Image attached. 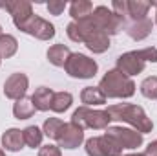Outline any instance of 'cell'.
Masks as SVG:
<instances>
[{
	"mask_svg": "<svg viewBox=\"0 0 157 156\" xmlns=\"http://www.w3.org/2000/svg\"><path fill=\"white\" fill-rule=\"evenodd\" d=\"M4 7L9 11V15H11V18H13L17 28L22 26L31 15H35L33 13V6L28 0H9V2H4Z\"/></svg>",
	"mask_w": 157,
	"mask_h": 156,
	"instance_id": "cell-13",
	"label": "cell"
},
{
	"mask_svg": "<svg viewBox=\"0 0 157 156\" xmlns=\"http://www.w3.org/2000/svg\"><path fill=\"white\" fill-rule=\"evenodd\" d=\"M35 105H33V101H31V97H20V99H17L15 101V105H13V114L17 119H28V117H31L35 114Z\"/></svg>",
	"mask_w": 157,
	"mask_h": 156,
	"instance_id": "cell-19",
	"label": "cell"
},
{
	"mask_svg": "<svg viewBox=\"0 0 157 156\" xmlns=\"http://www.w3.org/2000/svg\"><path fill=\"white\" fill-rule=\"evenodd\" d=\"M53 96H55V92H53L51 88H48V86H40V88L35 90V94L31 96V101H33V105H35V109H37V110L46 112V110H49V109H51Z\"/></svg>",
	"mask_w": 157,
	"mask_h": 156,
	"instance_id": "cell-15",
	"label": "cell"
},
{
	"mask_svg": "<svg viewBox=\"0 0 157 156\" xmlns=\"http://www.w3.org/2000/svg\"><path fill=\"white\" fill-rule=\"evenodd\" d=\"M152 26H154V22H152L150 18H144V20H139V22L130 24L126 31H128V35H130L133 40H143V39H146V37L150 35Z\"/></svg>",
	"mask_w": 157,
	"mask_h": 156,
	"instance_id": "cell-17",
	"label": "cell"
},
{
	"mask_svg": "<svg viewBox=\"0 0 157 156\" xmlns=\"http://www.w3.org/2000/svg\"><path fill=\"white\" fill-rule=\"evenodd\" d=\"M62 127H64V121H62V119H59V117H49V119L44 121V130H42V132H44L49 140H57L59 134H60V130H62Z\"/></svg>",
	"mask_w": 157,
	"mask_h": 156,
	"instance_id": "cell-25",
	"label": "cell"
},
{
	"mask_svg": "<svg viewBox=\"0 0 157 156\" xmlns=\"http://www.w3.org/2000/svg\"><path fill=\"white\" fill-rule=\"evenodd\" d=\"M28 84H29L28 76L17 72V74H13V76H9V77L6 79V83H4V94H6V97L17 101V99H20V97L26 96Z\"/></svg>",
	"mask_w": 157,
	"mask_h": 156,
	"instance_id": "cell-12",
	"label": "cell"
},
{
	"mask_svg": "<svg viewBox=\"0 0 157 156\" xmlns=\"http://www.w3.org/2000/svg\"><path fill=\"white\" fill-rule=\"evenodd\" d=\"M144 156H157V140L152 142V143H148V147L144 151Z\"/></svg>",
	"mask_w": 157,
	"mask_h": 156,
	"instance_id": "cell-31",
	"label": "cell"
},
{
	"mask_svg": "<svg viewBox=\"0 0 157 156\" xmlns=\"http://www.w3.org/2000/svg\"><path fill=\"white\" fill-rule=\"evenodd\" d=\"M22 134H24V142H26V145H29V147H33V149H35V147H40L44 132L40 130L39 127L29 125V127H26V129L22 130Z\"/></svg>",
	"mask_w": 157,
	"mask_h": 156,
	"instance_id": "cell-24",
	"label": "cell"
},
{
	"mask_svg": "<svg viewBox=\"0 0 157 156\" xmlns=\"http://www.w3.org/2000/svg\"><path fill=\"white\" fill-rule=\"evenodd\" d=\"M141 94L148 99H157V77H146L141 83Z\"/></svg>",
	"mask_w": 157,
	"mask_h": 156,
	"instance_id": "cell-26",
	"label": "cell"
},
{
	"mask_svg": "<svg viewBox=\"0 0 157 156\" xmlns=\"http://www.w3.org/2000/svg\"><path fill=\"white\" fill-rule=\"evenodd\" d=\"M99 88L106 97H132L135 94V83L117 68L106 72L99 83Z\"/></svg>",
	"mask_w": 157,
	"mask_h": 156,
	"instance_id": "cell-2",
	"label": "cell"
},
{
	"mask_svg": "<svg viewBox=\"0 0 157 156\" xmlns=\"http://www.w3.org/2000/svg\"><path fill=\"white\" fill-rule=\"evenodd\" d=\"M126 156H144V154H139V153H137V154H126Z\"/></svg>",
	"mask_w": 157,
	"mask_h": 156,
	"instance_id": "cell-33",
	"label": "cell"
},
{
	"mask_svg": "<svg viewBox=\"0 0 157 156\" xmlns=\"http://www.w3.org/2000/svg\"><path fill=\"white\" fill-rule=\"evenodd\" d=\"M150 2H143V0H128V17L133 20V22H139V20H144L148 18V9H150Z\"/></svg>",
	"mask_w": 157,
	"mask_h": 156,
	"instance_id": "cell-18",
	"label": "cell"
},
{
	"mask_svg": "<svg viewBox=\"0 0 157 156\" xmlns=\"http://www.w3.org/2000/svg\"><path fill=\"white\" fill-rule=\"evenodd\" d=\"M150 6H155L157 7V2H150ZM155 22H157V17H155Z\"/></svg>",
	"mask_w": 157,
	"mask_h": 156,
	"instance_id": "cell-32",
	"label": "cell"
},
{
	"mask_svg": "<svg viewBox=\"0 0 157 156\" xmlns=\"http://www.w3.org/2000/svg\"><path fill=\"white\" fill-rule=\"evenodd\" d=\"M24 134L20 129H9L2 134V147L6 151H11V153H17L24 147Z\"/></svg>",
	"mask_w": 157,
	"mask_h": 156,
	"instance_id": "cell-14",
	"label": "cell"
},
{
	"mask_svg": "<svg viewBox=\"0 0 157 156\" xmlns=\"http://www.w3.org/2000/svg\"><path fill=\"white\" fill-rule=\"evenodd\" d=\"M80 99H82L84 107H90V105H104L106 103V96L101 92L99 86H86L80 92Z\"/></svg>",
	"mask_w": 157,
	"mask_h": 156,
	"instance_id": "cell-20",
	"label": "cell"
},
{
	"mask_svg": "<svg viewBox=\"0 0 157 156\" xmlns=\"http://www.w3.org/2000/svg\"><path fill=\"white\" fill-rule=\"evenodd\" d=\"M64 68H66L68 76H71L75 79H91L97 74L99 66L93 59H90L84 53H71Z\"/></svg>",
	"mask_w": 157,
	"mask_h": 156,
	"instance_id": "cell-5",
	"label": "cell"
},
{
	"mask_svg": "<svg viewBox=\"0 0 157 156\" xmlns=\"http://www.w3.org/2000/svg\"><path fill=\"white\" fill-rule=\"evenodd\" d=\"M46 7H48V11H49L51 15H60V13L66 9V2H64V0H49V2L46 4Z\"/></svg>",
	"mask_w": 157,
	"mask_h": 156,
	"instance_id": "cell-28",
	"label": "cell"
},
{
	"mask_svg": "<svg viewBox=\"0 0 157 156\" xmlns=\"http://www.w3.org/2000/svg\"><path fill=\"white\" fill-rule=\"evenodd\" d=\"M122 147L108 134L95 136L86 142V154L88 156H121Z\"/></svg>",
	"mask_w": 157,
	"mask_h": 156,
	"instance_id": "cell-7",
	"label": "cell"
},
{
	"mask_svg": "<svg viewBox=\"0 0 157 156\" xmlns=\"http://www.w3.org/2000/svg\"><path fill=\"white\" fill-rule=\"evenodd\" d=\"M141 51V55H143V59L148 63H157V48L155 46H152V48H144V50H139Z\"/></svg>",
	"mask_w": 157,
	"mask_h": 156,
	"instance_id": "cell-29",
	"label": "cell"
},
{
	"mask_svg": "<svg viewBox=\"0 0 157 156\" xmlns=\"http://www.w3.org/2000/svg\"><path fill=\"white\" fill-rule=\"evenodd\" d=\"M112 121H124L128 125H132L137 132L141 134H146V132H152L154 129V123L152 119L146 116V112L143 110V107L139 105H130V103H119V105H112L108 107L106 110Z\"/></svg>",
	"mask_w": 157,
	"mask_h": 156,
	"instance_id": "cell-1",
	"label": "cell"
},
{
	"mask_svg": "<svg viewBox=\"0 0 157 156\" xmlns=\"http://www.w3.org/2000/svg\"><path fill=\"white\" fill-rule=\"evenodd\" d=\"M0 7H4V2H0Z\"/></svg>",
	"mask_w": 157,
	"mask_h": 156,
	"instance_id": "cell-35",
	"label": "cell"
},
{
	"mask_svg": "<svg viewBox=\"0 0 157 156\" xmlns=\"http://www.w3.org/2000/svg\"><path fill=\"white\" fill-rule=\"evenodd\" d=\"M70 55H71V51H70V48L64 46V44H53V46L48 50V61H49L53 66H66Z\"/></svg>",
	"mask_w": 157,
	"mask_h": 156,
	"instance_id": "cell-16",
	"label": "cell"
},
{
	"mask_svg": "<svg viewBox=\"0 0 157 156\" xmlns=\"http://www.w3.org/2000/svg\"><path fill=\"white\" fill-rule=\"evenodd\" d=\"M73 103V96L70 92H55L53 101H51V110L53 112H64L71 107Z\"/></svg>",
	"mask_w": 157,
	"mask_h": 156,
	"instance_id": "cell-23",
	"label": "cell"
},
{
	"mask_svg": "<svg viewBox=\"0 0 157 156\" xmlns=\"http://www.w3.org/2000/svg\"><path fill=\"white\" fill-rule=\"evenodd\" d=\"M18 42L13 35H0V59H9L17 53Z\"/></svg>",
	"mask_w": 157,
	"mask_h": 156,
	"instance_id": "cell-22",
	"label": "cell"
},
{
	"mask_svg": "<svg viewBox=\"0 0 157 156\" xmlns=\"http://www.w3.org/2000/svg\"><path fill=\"white\" fill-rule=\"evenodd\" d=\"M91 13H93V4L88 0H75L70 4V15L73 17L75 22L82 20V18H88Z\"/></svg>",
	"mask_w": 157,
	"mask_h": 156,
	"instance_id": "cell-21",
	"label": "cell"
},
{
	"mask_svg": "<svg viewBox=\"0 0 157 156\" xmlns=\"http://www.w3.org/2000/svg\"><path fill=\"white\" fill-rule=\"evenodd\" d=\"M90 18H91L93 24H95L101 31H104L106 35H115V33L121 31V28L124 26V22L119 18L112 9H108L106 6L95 7L93 13L90 15Z\"/></svg>",
	"mask_w": 157,
	"mask_h": 156,
	"instance_id": "cell-6",
	"label": "cell"
},
{
	"mask_svg": "<svg viewBox=\"0 0 157 156\" xmlns=\"http://www.w3.org/2000/svg\"><path fill=\"white\" fill-rule=\"evenodd\" d=\"M77 26H78V30H80V39L88 46L90 51H93V53H104L110 48V35H106L104 31H101L93 24V20L90 17L82 18V20H77Z\"/></svg>",
	"mask_w": 157,
	"mask_h": 156,
	"instance_id": "cell-3",
	"label": "cell"
},
{
	"mask_svg": "<svg viewBox=\"0 0 157 156\" xmlns=\"http://www.w3.org/2000/svg\"><path fill=\"white\" fill-rule=\"evenodd\" d=\"M0 61H2V59H0Z\"/></svg>",
	"mask_w": 157,
	"mask_h": 156,
	"instance_id": "cell-37",
	"label": "cell"
},
{
	"mask_svg": "<svg viewBox=\"0 0 157 156\" xmlns=\"http://www.w3.org/2000/svg\"><path fill=\"white\" fill-rule=\"evenodd\" d=\"M39 156H60V149H59V145H44V147H40L39 151Z\"/></svg>",
	"mask_w": 157,
	"mask_h": 156,
	"instance_id": "cell-30",
	"label": "cell"
},
{
	"mask_svg": "<svg viewBox=\"0 0 157 156\" xmlns=\"http://www.w3.org/2000/svg\"><path fill=\"white\" fill-rule=\"evenodd\" d=\"M18 30L28 33V35H33L40 40H49L55 37V26L51 22L37 17V15H31L22 26H18Z\"/></svg>",
	"mask_w": 157,
	"mask_h": 156,
	"instance_id": "cell-8",
	"label": "cell"
},
{
	"mask_svg": "<svg viewBox=\"0 0 157 156\" xmlns=\"http://www.w3.org/2000/svg\"><path fill=\"white\" fill-rule=\"evenodd\" d=\"M112 11L126 24V18H128V0H113L112 2Z\"/></svg>",
	"mask_w": 157,
	"mask_h": 156,
	"instance_id": "cell-27",
	"label": "cell"
},
{
	"mask_svg": "<svg viewBox=\"0 0 157 156\" xmlns=\"http://www.w3.org/2000/svg\"><path fill=\"white\" fill-rule=\"evenodd\" d=\"M110 138H113L122 149H137L143 143V134L133 130V129H124V127H108L106 132Z\"/></svg>",
	"mask_w": 157,
	"mask_h": 156,
	"instance_id": "cell-9",
	"label": "cell"
},
{
	"mask_svg": "<svg viewBox=\"0 0 157 156\" xmlns=\"http://www.w3.org/2000/svg\"><path fill=\"white\" fill-rule=\"evenodd\" d=\"M82 142H84V130L77 125H73L71 121L64 123V127H62V130H60V134L57 138L59 147H62V149H77Z\"/></svg>",
	"mask_w": 157,
	"mask_h": 156,
	"instance_id": "cell-11",
	"label": "cell"
},
{
	"mask_svg": "<svg viewBox=\"0 0 157 156\" xmlns=\"http://www.w3.org/2000/svg\"><path fill=\"white\" fill-rule=\"evenodd\" d=\"M112 117L106 110H91L88 107H78L71 116V123L84 129H93V130H102L108 129Z\"/></svg>",
	"mask_w": 157,
	"mask_h": 156,
	"instance_id": "cell-4",
	"label": "cell"
},
{
	"mask_svg": "<svg viewBox=\"0 0 157 156\" xmlns=\"http://www.w3.org/2000/svg\"><path fill=\"white\" fill-rule=\"evenodd\" d=\"M0 35H4V33H2V26H0Z\"/></svg>",
	"mask_w": 157,
	"mask_h": 156,
	"instance_id": "cell-36",
	"label": "cell"
},
{
	"mask_svg": "<svg viewBox=\"0 0 157 156\" xmlns=\"http://www.w3.org/2000/svg\"><path fill=\"white\" fill-rule=\"evenodd\" d=\"M0 156H6V153H4V151H2V149H0Z\"/></svg>",
	"mask_w": 157,
	"mask_h": 156,
	"instance_id": "cell-34",
	"label": "cell"
},
{
	"mask_svg": "<svg viewBox=\"0 0 157 156\" xmlns=\"http://www.w3.org/2000/svg\"><path fill=\"white\" fill-rule=\"evenodd\" d=\"M144 66H146V61L143 59L139 50L137 51H126L117 59V70L122 72L124 76H128V77L141 74L144 70Z\"/></svg>",
	"mask_w": 157,
	"mask_h": 156,
	"instance_id": "cell-10",
	"label": "cell"
}]
</instances>
